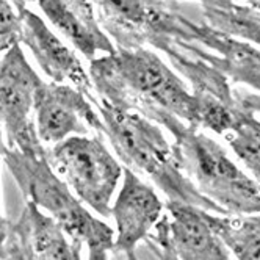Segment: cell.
Segmentation results:
<instances>
[{
  "instance_id": "cb8c5ba5",
  "label": "cell",
  "mask_w": 260,
  "mask_h": 260,
  "mask_svg": "<svg viewBox=\"0 0 260 260\" xmlns=\"http://www.w3.org/2000/svg\"><path fill=\"white\" fill-rule=\"evenodd\" d=\"M238 2L245 4V5H248V7H251V8L257 10V11H260V0H238Z\"/></svg>"
},
{
  "instance_id": "ffe728a7",
  "label": "cell",
  "mask_w": 260,
  "mask_h": 260,
  "mask_svg": "<svg viewBox=\"0 0 260 260\" xmlns=\"http://www.w3.org/2000/svg\"><path fill=\"white\" fill-rule=\"evenodd\" d=\"M196 2H199L202 8H228L238 0H196Z\"/></svg>"
},
{
  "instance_id": "44dd1931",
  "label": "cell",
  "mask_w": 260,
  "mask_h": 260,
  "mask_svg": "<svg viewBox=\"0 0 260 260\" xmlns=\"http://www.w3.org/2000/svg\"><path fill=\"white\" fill-rule=\"evenodd\" d=\"M88 260H108V251L104 248H88Z\"/></svg>"
},
{
  "instance_id": "e0dca14e",
  "label": "cell",
  "mask_w": 260,
  "mask_h": 260,
  "mask_svg": "<svg viewBox=\"0 0 260 260\" xmlns=\"http://www.w3.org/2000/svg\"><path fill=\"white\" fill-rule=\"evenodd\" d=\"M21 17L10 0H0V55L19 43Z\"/></svg>"
},
{
  "instance_id": "603a6c76",
  "label": "cell",
  "mask_w": 260,
  "mask_h": 260,
  "mask_svg": "<svg viewBox=\"0 0 260 260\" xmlns=\"http://www.w3.org/2000/svg\"><path fill=\"white\" fill-rule=\"evenodd\" d=\"M30 2H38V0H11V4H13V5L16 7L17 13L24 11V10L27 8V5H28Z\"/></svg>"
},
{
  "instance_id": "277c9868",
  "label": "cell",
  "mask_w": 260,
  "mask_h": 260,
  "mask_svg": "<svg viewBox=\"0 0 260 260\" xmlns=\"http://www.w3.org/2000/svg\"><path fill=\"white\" fill-rule=\"evenodd\" d=\"M2 158L27 202L49 215L71 238L88 248L113 249V229L92 216L68 183L53 171L46 154H25L7 146Z\"/></svg>"
},
{
  "instance_id": "d6986e66",
  "label": "cell",
  "mask_w": 260,
  "mask_h": 260,
  "mask_svg": "<svg viewBox=\"0 0 260 260\" xmlns=\"http://www.w3.org/2000/svg\"><path fill=\"white\" fill-rule=\"evenodd\" d=\"M235 98L243 108H246L248 111H251V113H254V115H260V94L258 92L235 91Z\"/></svg>"
},
{
  "instance_id": "9c48e42d",
  "label": "cell",
  "mask_w": 260,
  "mask_h": 260,
  "mask_svg": "<svg viewBox=\"0 0 260 260\" xmlns=\"http://www.w3.org/2000/svg\"><path fill=\"white\" fill-rule=\"evenodd\" d=\"M165 204L155 188L132 170L124 168L118 198L111 204L116 237L111 252H132L163 216Z\"/></svg>"
},
{
  "instance_id": "7a4b0ae2",
  "label": "cell",
  "mask_w": 260,
  "mask_h": 260,
  "mask_svg": "<svg viewBox=\"0 0 260 260\" xmlns=\"http://www.w3.org/2000/svg\"><path fill=\"white\" fill-rule=\"evenodd\" d=\"M110 140L124 168L147 179L165 196L166 202L198 207L215 215H226L202 196L182 171L174 146L165 137L163 127L135 110L94 101Z\"/></svg>"
},
{
  "instance_id": "3957f363",
  "label": "cell",
  "mask_w": 260,
  "mask_h": 260,
  "mask_svg": "<svg viewBox=\"0 0 260 260\" xmlns=\"http://www.w3.org/2000/svg\"><path fill=\"white\" fill-rule=\"evenodd\" d=\"M154 122L173 137L180 168L202 196L226 215L260 213V183L241 170L221 144L171 113L158 115Z\"/></svg>"
},
{
  "instance_id": "30bf717a",
  "label": "cell",
  "mask_w": 260,
  "mask_h": 260,
  "mask_svg": "<svg viewBox=\"0 0 260 260\" xmlns=\"http://www.w3.org/2000/svg\"><path fill=\"white\" fill-rule=\"evenodd\" d=\"M19 43L31 52L33 58L46 76L53 83H64L77 88L91 101H94V89H92L89 74L83 68L76 52L71 50L36 13L25 8L19 13Z\"/></svg>"
},
{
  "instance_id": "8fae6325",
  "label": "cell",
  "mask_w": 260,
  "mask_h": 260,
  "mask_svg": "<svg viewBox=\"0 0 260 260\" xmlns=\"http://www.w3.org/2000/svg\"><path fill=\"white\" fill-rule=\"evenodd\" d=\"M82 245L27 202L21 216L11 222L7 260H82Z\"/></svg>"
},
{
  "instance_id": "2e32d148",
  "label": "cell",
  "mask_w": 260,
  "mask_h": 260,
  "mask_svg": "<svg viewBox=\"0 0 260 260\" xmlns=\"http://www.w3.org/2000/svg\"><path fill=\"white\" fill-rule=\"evenodd\" d=\"M201 16L212 28L260 49V11L237 2L228 8H202Z\"/></svg>"
},
{
  "instance_id": "5b68a950",
  "label": "cell",
  "mask_w": 260,
  "mask_h": 260,
  "mask_svg": "<svg viewBox=\"0 0 260 260\" xmlns=\"http://www.w3.org/2000/svg\"><path fill=\"white\" fill-rule=\"evenodd\" d=\"M98 21L116 47L151 46L160 50L171 41L201 44L207 24L190 19L174 0H91Z\"/></svg>"
},
{
  "instance_id": "4fadbf2b",
  "label": "cell",
  "mask_w": 260,
  "mask_h": 260,
  "mask_svg": "<svg viewBox=\"0 0 260 260\" xmlns=\"http://www.w3.org/2000/svg\"><path fill=\"white\" fill-rule=\"evenodd\" d=\"M47 21L72 43L86 60L98 53L108 55L116 50L102 30L91 0H38Z\"/></svg>"
},
{
  "instance_id": "9a60e30c",
  "label": "cell",
  "mask_w": 260,
  "mask_h": 260,
  "mask_svg": "<svg viewBox=\"0 0 260 260\" xmlns=\"http://www.w3.org/2000/svg\"><path fill=\"white\" fill-rule=\"evenodd\" d=\"M224 138L248 174L260 183V119L240 105L235 122Z\"/></svg>"
},
{
  "instance_id": "ba28073f",
  "label": "cell",
  "mask_w": 260,
  "mask_h": 260,
  "mask_svg": "<svg viewBox=\"0 0 260 260\" xmlns=\"http://www.w3.org/2000/svg\"><path fill=\"white\" fill-rule=\"evenodd\" d=\"M35 125L41 143L57 144L89 130L104 134V121L92 101L71 85L43 83L35 96Z\"/></svg>"
},
{
  "instance_id": "7402d4cb",
  "label": "cell",
  "mask_w": 260,
  "mask_h": 260,
  "mask_svg": "<svg viewBox=\"0 0 260 260\" xmlns=\"http://www.w3.org/2000/svg\"><path fill=\"white\" fill-rule=\"evenodd\" d=\"M113 260H140L138 255L135 254V251L132 252H121V254H115L113 252Z\"/></svg>"
},
{
  "instance_id": "6da1fadb",
  "label": "cell",
  "mask_w": 260,
  "mask_h": 260,
  "mask_svg": "<svg viewBox=\"0 0 260 260\" xmlns=\"http://www.w3.org/2000/svg\"><path fill=\"white\" fill-rule=\"evenodd\" d=\"M88 74L94 101L135 110L151 121L171 113L198 127V102L191 88L151 49L116 47L113 53L91 60Z\"/></svg>"
},
{
  "instance_id": "7c38bea8",
  "label": "cell",
  "mask_w": 260,
  "mask_h": 260,
  "mask_svg": "<svg viewBox=\"0 0 260 260\" xmlns=\"http://www.w3.org/2000/svg\"><path fill=\"white\" fill-rule=\"evenodd\" d=\"M171 245L179 260H232L231 251L215 232L209 212L177 202H166Z\"/></svg>"
},
{
  "instance_id": "5bb4252c",
  "label": "cell",
  "mask_w": 260,
  "mask_h": 260,
  "mask_svg": "<svg viewBox=\"0 0 260 260\" xmlns=\"http://www.w3.org/2000/svg\"><path fill=\"white\" fill-rule=\"evenodd\" d=\"M199 55L229 82L248 85L260 94V49L257 46L215 30L207 24Z\"/></svg>"
},
{
  "instance_id": "8992f818",
  "label": "cell",
  "mask_w": 260,
  "mask_h": 260,
  "mask_svg": "<svg viewBox=\"0 0 260 260\" xmlns=\"http://www.w3.org/2000/svg\"><path fill=\"white\" fill-rule=\"evenodd\" d=\"M46 157L85 206L102 218L111 215V198L124 168L99 135L69 137L46 149Z\"/></svg>"
},
{
  "instance_id": "52a82bcc",
  "label": "cell",
  "mask_w": 260,
  "mask_h": 260,
  "mask_svg": "<svg viewBox=\"0 0 260 260\" xmlns=\"http://www.w3.org/2000/svg\"><path fill=\"white\" fill-rule=\"evenodd\" d=\"M43 83L27 61L21 43L10 47L4 57H0V119L8 147L25 154H46L31 118L36 91Z\"/></svg>"
},
{
  "instance_id": "ac0fdd59",
  "label": "cell",
  "mask_w": 260,
  "mask_h": 260,
  "mask_svg": "<svg viewBox=\"0 0 260 260\" xmlns=\"http://www.w3.org/2000/svg\"><path fill=\"white\" fill-rule=\"evenodd\" d=\"M2 119H0V157L4 155L5 151V144H4V138H2ZM10 232H11V222L5 219V216L2 215V209H0V260H7L8 257V245H10Z\"/></svg>"
}]
</instances>
